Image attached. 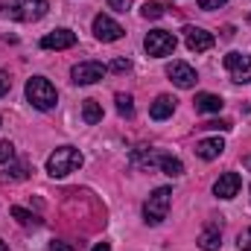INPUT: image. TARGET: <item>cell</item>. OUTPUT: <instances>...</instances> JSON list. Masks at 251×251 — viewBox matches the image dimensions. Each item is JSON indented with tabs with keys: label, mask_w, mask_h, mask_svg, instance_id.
I'll use <instances>...</instances> for the list:
<instances>
[{
	"label": "cell",
	"mask_w": 251,
	"mask_h": 251,
	"mask_svg": "<svg viewBox=\"0 0 251 251\" xmlns=\"http://www.w3.org/2000/svg\"><path fill=\"white\" fill-rule=\"evenodd\" d=\"M82 167V152L73 149V146H59L50 158H47V173L53 178H64L70 173H76Z\"/></svg>",
	"instance_id": "cell-1"
},
{
	"label": "cell",
	"mask_w": 251,
	"mask_h": 251,
	"mask_svg": "<svg viewBox=\"0 0 251 251\" xmlns=\"http://www.w3.org/2000/svg\"><path fill=\"white\" fill-rule=\"evenodd\" d=\"M26 100H29L38 111H50V108H56L59 94H56V88H53L50 79H44V76H32V79L26 82Z\"/></svg>",
	"instance_id": "cell-2"
},
{
	"label": "cell",
	"mask_w": 251,
	"mask_h": 251,
	"mask_svg": "<svg viewBox=\"0 0 251 251\" xmlns=\"http://www.w3.org/2000/svg\"><path fill=\"white\" fill-rule=\"evenodd\" d=\"M170 204H173V190L170 187L152 190V196H149L146 204H143L146 222H149V225H161V222L167 219V213H170Z\"/></svg>",
	"instance_id": "cell-3"
},
{
	"label": "cell",
	"mask_w": 251,
	"mask_h": 251,
	"mask_svg": "<svg viewBox=\"0 0 251 251\" xmlns=\"http://www.w3.org/2000/svg\"><path fill=\"white\" fill-rule=\"evenodd\" d=\"M176 44H178V38H176L173 32H167V29H152V32L143 38V47H146V53H149V56H155V59L173 56Z\"/></svg>",
	"instance_id": "cell-4"
},
{
	"label": "cell",
	"mask_w": 251,
	"mask_h": 251,
	"mask_svg": "<svg viewBox=\"0 0 251 251\" xmlns=\"http://www.w3.org/2000/svg\"><path fill=\"white\" fill-rule=\"evenodd\" d=\"M47 9H50L47 0H9V6H6V12L15 21H38L47 15Z\"/></svg>",
	"instance_id": "cell-5"
},
{
	"label": "cell",
	"mask_w": 251,
	"mask_h": 251,
	"mask_svg": "<svg viewBox=\"0 0 251 251\" xmlns=\"http://www.w3.org/2000/svg\"><path fill=\"white\" fill-rule=\"evenodd\" d=\"M105 73H108V67L102 62H79V64L70 67V76H73L76 85H94V82H100Z\"/></svg>",
	"instance_id": "cell-6"
},
{
	"label": "cell",
	"mask_w": 251,
	"mask_h": 251,
	"mask_svg": "<svg viewBox=\"0 0 251 251\" xmlns=\"http://www.w3.org/2000/svg\"><path fill=\"white\" fill-rule=\"evenodd\" d=\"M225 67H228L234 82H240V85H249L251 82V56H246V53H228L225 56Z\"/></svg>",
	"instance_id": "cell-7"
},
{
	"label": "cell",
	"mask_w": 251,
	"mask_h": 251,
	"mask_svg": "<svg viewBox=\"0 0 251 251\" xmlns=\"http://www.w3.org/2000/svg\"><path fill=\"white\" fill-rule=\"evenodd\" d=\"M123 26L114 21V18H108V15H97L94 18V35L100 38V41H105V44H111V41H120L123 38Z\"/></svg>",
	"instance_id": "cell-8"
},
{
	"label": "cell",
	"mask_w": 251,
	"mask_h": 251,
	"mask_svg": "<svg viewBox=\"0 0 251 251\" xmlns=\"http://www.w3.org/2000/svg\"><path fill=\"white\" fill-rule=\"evenodd\" d=\"M184 44L193 53H204V50L213 47V35L201 26H184Z\"/></svg>",
	"instance_id": "cell-9"
},
{
	"label": "cell",
	"mask_w": 251,
	"mask_h": 251,
	"mask_svg": "<svg viewBox=\"0 0 251 251\" xmlns=\"http://www.w3.org/2000/svg\"><path fill=\"white\" fill-rule=\"evenodd\" d=\"M73 44H76V32H70V29H53L41 38L44 50H70Z\"/></svg>",
	"instance_id": "cell-10"
},
{
	"label": "cell",
	"mask_w": 251,
	"mask_h": 251,
	"mask_svg": "<svg viewBox=\"0 0 251 251\" xmlns=\"http://www.w3.org/2000/svg\"><path fill=\"white\" fill-rule=\"evenodd\" d=\"M243 187V178L237 176V173H225V176H219L216 178V184H213V193L219 196V199H234L237 193Z\"/></svg>",
	"instance_id": "cell-11"
},
{
	"label": "cell",
	"mask_w": 251,
	"mask_h": 251,
	"mask_svg": "<svg viewBox=\"0 0 251 251\" xmlns=\"http://www.w3.org/2000/svg\"><path fill=\"white\" fill-rule=\"evenodd\" d=\"M167 76H170L178 88H193V85H196V70L184 62H173L167 67Z\"/></svg>",
	"instance_id": "cell-12"
},
{
	"label": "cell",
	"mask_w": 251,
	"mask_h": 251,
	"mask_svg": "<svg viewBox=\"0 0 251 251\" xmlns=\"http://www.w3.org/2000/svg\"><path fill=\"white\" fill-rule=\"evenodd\" d=\"M222 152H225V140H222V137H204V140L196 143V155H199L201 161H213V158H219Z\"/></svg>",
	"instance_id": "cell-13"
},
{
	"label": "cell",
	"mask_w": 251,
	"mask_h": 251,
	"mask_svg": "<svg viewBox=\"0 0 251 251\" xmlns=\"http://www.w3.org/2000/svg\"><path fill=\"white\" fill-rule=\"evenodd\" d=\"M173 111H176V97H170V94H161L149 105V117L152 120H167V117H173Z\"/></svg>",
	"instance_id": "cell-14"
},
{
	"label": "cell",
	"mask_w": 251,
	"mask_h": 251,
	"mask_svg": "<svg viewBox=\"0 0 251 251\" xmlns=\"http://www.w3.org/2000/svg\"><path fill=\"white\" fill-rule=\"evenodd\" d=\"M193 105H196L199 114H219L225 102H222V97H216V94H196Z\"/></svg>",
	"instance_id": "cell-15"
},
{
	"label": "cell",
	"mask_w": 251,
	"mask_h": 251,
	"mask_svg": "<svg viewBox=\"0 0 251 251\" xmlns=\"http://www.w3.org/2000/svg\"><path fill=\"white\" fill-rule=\"evenodd\" d=\"M199 249L201 251H219L222 249V234L216 231V228H204L201 234H199Z\"/></svg>",
	"instance_id": "cell-16"
},
{
	"label": "cell",
	"mask_w": 251,
	"mask_h": 251,
	"mask_svg": "<svg viewBox=\"0 0 251 251\" xmlns=\"http://www.w3.org/2000/svg\"><path fill=\"white\" fill-rule=\"evenodd\" d=\"M82 117H85V123L88 126H97L102 120V108H100V102L97 100H85L82 102Z\"/></svg>",
	"instance_id": "cell-17"
},
{
	"label": "cell",
	"mask_w": 251,
	"mask_h": 251,
	"mask_svg": "<svg viewBox=\"0 0 251 251\" xmlns=\"http://www.w3.org/2000/svg\"><path fill=\"white\" fill-rule=\"evenodd\" d=\"M158 167H161L167 176H173V178L184 173V164H181L178 158H173V155H161V158H158Z\"/></svg>",
	"instance_id": "cell-18"
},
{
	"label": "cell",
	"mask_w": 251,
	"mask_h": 251,
	"mask_svg": "<svg viewBox=\"0 0 251 251\" xmlns=\"http://www.w3.org/2000/svg\"><path fill=\"white\" fill-rule=\"evenodd\" d=\"M164 6L161 3H143V9H140V15L146 18V21H158V18H164Z\"/></svg>",
	"instance_id": "cell-19"
},
{
	"label": "cell",
	"mask_w": 251,
	"mask_h": 251,
	"mask_svg": "<svg viewBox=\"0 0 251 251\" xmlns=\"http://www.w3.org/2000/svg\"><path fill=\"white\" fill-rule=\"evenodd\" d=\"M6 173H9V176H3L0 181H6V178H9V181H24V178L29 176V167H26V164H15V167H9Z\"/></svg>",
	"instance_id": "cell-20"
},
{
	"label": "cell",
	"mask_w": 251,
	"mask_h": 251,
	"mask_svg": "<svg viewBox=\"0 0 251 251\" xmlns=\"http://www.w3.org/2000/svg\"><path fill=\"white\" fill-rule=\"evenodd\" d=\"M114 100H117V111H120L123 117H131V114H134V100H131L128 94H117Z\"/></svg>",
	"instance_id": "cell-21"
},
{
	"label": "cell",
	"mask_w": 251,
	"mask_h": 251,
	"mask_svg": "<svg viewBox=\"0 0 251 251\" xmlns=\"http://www.w3.org/2000/svg\"><path fill=\"white\" fill-rule=\"evenodd\" d=\"M12 216H15L21 225H26V228H29V225H38V219H35L29 210H24V207H12Z\"/></svg>",
	"instance_id": "cell-22"
},
{
	"label": "cell",
	"mask_w": 251,
	"mask_h": 251,
	"mask_svg": "<svg viewBox=\"0 0 251 251\" xmlns=\"http://www.w3.org/2000/svg\"><path fill=\"white\" fill-rule=\"evenodd\" d=\"M15 158V146L9 140H0V164H12Z\"/></svg>",
	"instance_id": "cell-23"
},
{
	"label": "cell",
	"mask_w": 251,
	"mask_h": 251,
	"mask_svg": "<svg viewBox=\"0 0 251 251\" xmlns=\"http://www.w3.org/2000/svg\"><path fill=\"white\" fill-rule=\"evenodd\" d=\"M237 246H240V251H251V228L240 231V237H237Z\"/></svg>",
	"instance_id": "cell-24"
},
{
	"label": "cell",
	"mask_w": 251,
	"mask_h": 251,
	"mask_svg": "<svg viewBox=\"0 0 251 251\" xmlns=\"http://www.w3.org/2000/svg\"><path fill=\"white\" fill-rule=\"evenodd\" d=\"M128 67H131V62H128V59H114V62L108 64V70H114V73H126Z\"/></svg>",
	"instance_id": "cell-25"
},
{
	"label": "cell",
	"mask_w": 251,
	"mask_h": 251,
	"mask_svg": "<svg viewBox=\"0 0 251 251\" xmlns=\"http://www.w3.org/2000/svg\"><path fill=\"white\" fill-rule=\"evenodd\" d=\"M108 3V9H114V12H128V6H131V0H105Z\"/></svg>",
	"instance_id": "cell-26"
},
{
	"label": "cell",
	"mask_w": 251,
	"mask_h": 251,
	"mask_svg": "<svg viewBox=\"0 0 251 251\" xmlns=\"http://www.w3.org/2000/svg\"><path fill=\"white\" fill-rule=\"evenodd\" d=\"M201 128H219V131H228V128H231V123H228V120H207Z\"/></svg>",
	"instance_id": "cell-27"
},
{
	"label": "cell",
	"mask_w": 251,
	"mask_h": 251,
	"mask_svg": "<svg viewBox=\"0 0 251 251\" xmlns=\"http://www.w3.org/2000/svg\"><path fill=\"white\" fill-rule=\"evenodd\" d=\"M228 0H199V6L204 9V12H210V9H219V6H225Z\"/></svg>",
	"instance_id": "cell-28"
},
{
	"label": "cell",
	"mask_w": 251,
	"mask_h": 251,
	"mask_svg": "<svg viewBox=\"0 0 251 251\" xmlns=\"http://www.w3.org/2000/svg\"><path fill=\"white\" fill-rule=\"evenodd\" d=\"M9 88H12V79H9V73H3V70H0V97H3Z\"/></svg>",
	"instance_id": "cell-29"
},
{
	"label": "cell",
	"mask_w": 251,
	"mask_h": 251,
	"mask_svg": "<svg viewBox=\"0 0 251 251\" xmlns=\"http://www.w3.org/2000/svg\"><path fill=\"white\" fill-rule=\"evenodd\" d=\"M50 251H70L64 243H50Z\"/></svg>",
	"instance_id": "cell-30"
},
{
	"label": "cell",
	"mask_w": 251,
	"mask_h": 251,
	"mask_svg": "<svg viewBox=\"0 0 251 251\" xmlns=\"http://www.w3.org/2000/svg\"><path fill=\"white\" fill-rule=\"evenodd\" d=\"M94 251H111V246L108 243H100V246H94Z\"/></svg>",
	"instance_id": "cell-31"
},
{
	"label": "cell",
	"mask_w": 251,
	"mask_h": 251,
	"mask_svg": "<svg viewBox=\"0 0 251 251\" xmlns=\"http://www.w3.org/2000/svg\"><path fill=\"white\" fill-rule=\"evenodd\" d=\"M243 167H246V170H251V155H246V158H243Z\"/></svg>",
	"instance_id": "cell-32"
},
{
	"label": "cell",
	"mask_w": 251,
	"mask_h": 251,
	"mask_svg": "<svg viewBox=\"0 0 251 251\" xmlns=\"http://www.w3.org/2000/svg\"><path fill=\"white\" fill-rule=\"evenodd\" d=\"M0 251H9V249H6V243H3V240H0Z\"/></svg>",
	"instance_id": "cell-33"
},
{
	"label": "cell",
	"mask_w": 251,
	"mask_h": 251,
	"mask_svg": "<svg viewBox=\"0 0 251 251\" xmlns=\"http://www.w3.org/2000/svg\"><path fill=\"white\" fill-rule=\"evenodd\" d=\"M0 126H3V120H0Z\"/></svg>",
	"instance_id": "cell-34"
},
{
	"label": "cell",
	"mask_w": 251,
	"mask_h": 251,
	"mask_svg": "<svg viewBox=\"0 0 251 251\" xmlns=\"http://www.w3.org/2000/svg\"><path fill=\"white\" fill-rule=\"evenodd\" d=\"M249 21H251V15H249Z\"/></svg>",
	"instance_id": "cell-35"
}]
</instances>
